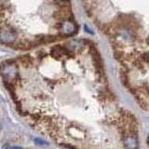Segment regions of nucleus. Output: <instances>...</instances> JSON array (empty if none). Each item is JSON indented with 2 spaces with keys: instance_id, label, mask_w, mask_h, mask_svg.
<instances>
[{
  "instance_id": "1",
  "label": "nucleus",
  "mask_w": 149,
  "mask_h": 149,
  "mask_svg": "<svg viewBox=\"0 0 149 149\" xmlns=\"http://www.w3.org/2000/svg\"><path fill=\"white\" fill-rule=\"evenodd\" d=\"M0 73L8 84L15 83L16 79L18 78V68L15 63L9 62L4 63L0 68Z\"/></svg>"
},
{
  "instance_id": "2",
  "label": "nucleus",
  "mask_w": 149,
  "mask_h": 149,
  "mask_svg": "<svg viewBox=\"0 0 149 149\" xmlns=\"http://www.w3.org/2000/svg\"><path fill=\"white\" fill-rule=\"evenodd\" d=\"M91 57L93 60V64H94L97 72L99 73V76L104 77V65H102V61L101 58V55L94 46H91Z\"/></svg>"
},
{
  "instance_id": "3",
  "label": "nucleus",
  "mask_w": 149,
  "mask_h": 149,
  "mask_svg": "<svg viewBox=\"0 0 149 149\" xmlns=\"http://www.w3.org/2000/svg\"><path fill=\"white\" fill-rule=\"evenodd\" d=\"M60 31L62 33V35L64 36H71L77 32V26L74 22L66 20L61 23Z\"/></svg>"
},
{
  "instance_id": "4",
  "label": "nucleus",
  "mask_w": 149,
  "mask_h": 149,
  "mask_svg": "<svg viewBox=\"0 0 149 149\" xmlns=\"http://www.w3.org/2000/svg\"><path fill=\"white\" fill-rule=\"evenodd\" d=\"M123 143L127 149H136L138 146L137 134L127 132L123 134Z\"/></svg>"
},
{
  "instance_id": "5",
  "label": "nucleus",
  "mask_w": 149,
  "mask_h": 149,
  "mask_svg": "<svg viewBox=\"0 0 149 149\" xmlns=\"http://www.w3.org/2000/svg\"><path fill=\"white\" fill-rule=\"evenodd\" d=\"M16 39L15 32L8 28H3L0 30V42L3 44H11Z\"/></svg>"
},
{
  "instance_id": "6",
  "label": "nucleus",
  "mask_w": 149,
  "mask_h": 149,
  "mask_svg": "<svg viewBox=\"0 0 149 149\" xmlns=\"http://www.w3.org/2000/svg\"><path fill=\"white\" fill-rule=\"evenodd\" d=\"M69 52L70 51L66 48H64V47H62V46H55L54 48L51 49V55H52L53 58L57 60H60L63 57H64V56L69 55Z\"/></svg>"
},
{
  "instance_id": "7",
  "label": "nucleus",
  "mask_w": 149,
  "mask_h": 149,
  "mask_svg": "<svg viewBox=\"0 0 149 149\" xmlns=\"http://www.w3.org/2000/svg\"><path fill=\"white\" fill-rule=\"evenodd\" d=\"M141 60L143 62H146V63H149V51L147 52H144L141 55Z\"/></svg>"
},
{
  "instance_id": "8",
  "label": "nucleus",
  "mask_w": 149,
  "mask_h": 149,
  "mask_svg": "<svg viewBox=\"0 0 149 149\" xmlns=\"http://www.w3.org/2000/svg\"><path fill=\"white\" fill-rule=\"evenodd\" d=\"M8 149H22V147H18V146H10V147H9L8 146Z\"/></svg>"
},
{
  "instance_id": "9",
  "label": "nucleus",
  "mask_w": 149,
  "mask_h": 149,
  "mask_svg": "<svg viewBox=\"0 0 149 149\" xmlns=\"http://www.w3.org/2000/svg\"><path fill=\"white\" fill-rule=\"evenodd\" d=\"M85 29L87 30V32H88V33H90V34H92V32H91V31L90 29H88V26H87V25H85Z\"/></svg>"
},
{
  "instance_id": "10",
  "label": "nucleus",
  "mask_w": 149,
  "mask_h": 149,
  "mask_svg": "<svg viewBox=\"0 0 149 149\" xmlns=\"http://www.w3.org/2000/svg\"><path fill=\"white\" fill-rule=\"evenodd\" d=\"M58 1H64V0H58Z\"/></svg>"
}]
</instances>
